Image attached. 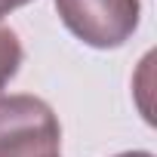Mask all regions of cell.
Wrapping results in <instances>:
<instances>
[{
    "label": "cell",
    "instance_id": "5b68a950",
    "mask_svg": "<svg viewBox=\"0 0 157 157\" xmlns=\"http://www.w3.org/2000/svg\"><path fill=\"white\" fill-rule=\"evenodd\" d=\"M117 157H154L151 151H123V154H117Z\"/></svg>",
    "mask_w": 157,
    "mask_h": 157
},
{
    "label": "cell",
    "instance_id": "7a4b0ae2",
    "mask_svg": "<svg viewBox=\"0 0 157 157\" xmlns=\"http://www.w3.org/2000/svg\"><path fill=\"white\" fill-rule=\"evenodd\" d=\"M62 25L93 49L123 46L142 19L139 0H56Z\"/></svg>",
    "mask_w": 157,
    "mask_h": 157
},
{
    "label": "cell",
    "instance_id": "6da1fadb",
    "mask_svg": "<svg viewBox=\"0 0 157 157\" xmlns=\"http://www.w3.org/2000/svg\"><path fill=\"white\" fill-rule=\"evenodd\" d=\"M62 126L37 96H0V157H59Z\"/></svg>",
    "mask_w": 157,
    "mask_h": 157
},
{
    "label": "cell",
    "instance_id": "277c9868",
    "mask_svg": "<svg viewBox=\"0 0 157 157\" xmlns=\"http://www.w3.org/2000/svg\"><path fill=\"white\" fill-rule=\"evenodd\" d=\"M25 3H31V0H0V19L10 16V13L19 10V6H25Z\"/></svg>",
    "mask_w": 157,
    "mask_h": 157
},
{
    "label": "cell",
    "instance_id": "3957f363",
    "mask_svg": "<svg viewBox=\"0 0 157 157\" xmlns=\"http://www.w3.org/2000/svg\"><path fill=\"white\" fill-rule=\"evenodd\" d=\"M22 59H25V49H22V40L13 28L0 25V93L10 86V80L19 74L22 68Z\"/></svg>",
    "mask_w": 157,
    "mask_h": 157
}]
</instances>
